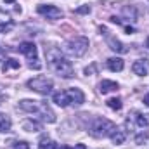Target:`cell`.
I'll return each mask as SVG.
<instances>
[{
	"label": "cell",
	"instance_id": "cell-27",
	"mask_svg": "<svg viewBox=\"0 0 149 149\" xmlns=\"http://www.w3.org/2000/svg\"><path fill=\"white\" fill-rule=\"evenodd\" d=\"M57 149H73V148H70V146H61V148H57Z\"/></svg>",
	"mask_w": 149,
	"mask_h": 149
},
{
	"label": "cell",
	"instance_id": "cell-15",
	"mask_svg": "<svg viewBox=\"0 0 149 149\" xmlns=\"http://www.w3.org/2000/svg\"><path fill=\"white\" fill-rule=\"evenodd\" d=\"M108 68H109L111 71H121V70L125 68V63H123V59H120V57H109V59H108Z\"/></svg>",
	"mask_w": 149,
	"mask_h": 149
},
{
	"label": "cell",
	"instance_id": "cell-8",
	"mask_svg": "<svg viewBox=\"0 0 149 149\" xmlns=\"http://www.w3.org/2000/svg\"><path fill=\"white\" fill-rule=\"evenodd\" d=\"M38 14L40 16H43V17H47V19H52V21H56V19H61L63 17V10L59 9V7H56V5H38Z\"/></svg>",
	"mask_w": 149,
	"mask_h": 149
},
{
	"label": "cell",
	"instance_id": "cell-2",
	"mask_svg": "<svg viewBox=\"0 0 149 149\" xmlns=\"http://www.w3.org/2000/svg\"><path fill=\"white\" fill-rule=\"evenodd\" d=\"M19 108L26 113L37 114L40 118H43L47 123H54L56 121V114L50 109V106L45 101H31V99H23L19 102Z\"/></svg>",
	"mask_w": 149,
	"mask_h": 149
},
{
	"label": "cell",
	"instance_id": "cell-11",
	"mask_svg": "<svg viewBox=\"0 0 149 149\" xmlns=\"http://www.w3.org/2000/svg\"><path fill=\"white\" fill-rule=\"evenodd\" d=\"M14 28V21L10 19V16L0 9V33H7Z\"/></svg>",
	"mask_w": 149,
	"mask_h": 149
},
{
	"label": "cell",
	"instance_id": "cell-3",
	"mask_svg": "<svg viewBox=\"0 0 149 149\" xmlns=\"http://www.w3.org/2000/svg\"><path fill=\"white\" fill-rule=\"evenodd\" d=\"M54 102L61 108H66V106H80L85 102V95L80 88H68V90H63V92H57L52 95Z\"/></svg>",
	"mask_w": 149,
	"mask_h": 149
},
{
	"label": "cell",
	"instance_id": "cell-26",
	"mask_svg": "<svg viewBox=\"0 0 149 149\" xmlns=\"http://www.w3.org/2000/svg\"><path fill=\"white\" fill-rule=\"evenodd\" d=\"M73 149H87V148H85V144H76Z\"/></svg>",
	"mask_w": 149,
	"mask_h": 149
},
{
	"label": "cell",
	"instance_id": "cell-16",
	"mask_svg": "<svg viewBox=\"0 0 149 149\" xmlns=\"http://www.w3.org/2000/svg\"><path fill=\"white\" fill-rule=\"evenodd\" d=\"M125 139H127V134H125V130H121V128H114V132L111 134V141L114 144H123L125 142Z\"/></svg>",
	"mask_w": 149,
	"mask_h": 149
},
{
	"label": "cell",
	"instance_id": "cell-13",
	"mask_svg": "<svg viewBox=\"0 0 149 149\" xmlns=\"http://www.w3.org/2000/svg\"><path fill=\"white\" fill-rule=\"evenodd\" d=\"M118 90V83L113 81V80H102L99 83V92L101 94H109V92H114Z\"/></svg>",
	"mask_w": 149,
	"mask_h": 149
},
{
	"label": "cell",
	"instance_id": "cell-7",
	"mask_svg": "<svg viewBox=\"0 0 149 149\" xmlns=\"http://www.w3.org/2000/svg\"><path fill=\"white\" fill-rule=\"evenodd\" d=\"M19 52L24 54L30 59V68L31 70H40L42 64L38 63V52H37V45L33 42H23L19 45Z\"/></svg>",
	"mask_w": 149,
	"mask_h": 149
},
{
	"label": "cell",
	"instance_id": "cell-19",
	"mask_svg": "<svg viewBox=\"0 0 149 149\" xmlns=\"http://www.w3.org/2000/svg\"><path fill=\"white\" fill-rule=\"evenodd\" d=\"M10 68H19V61H16V59H12V57H9V59H5V63L2 64V71L5 73V71H9Z\"/></svg>",
	"mask_w": 149,
	"mask_h": 149
},
{
	"label": "cell",
	"instance_id": "cell-6",
	"mask_svg": "<svg viewBox=\"0 0 149 149\" xmlns=\"http://www.w3.org/2000/svg\"><path fill=\"white\" fill-rule=\"evenodd\" d=\"M28 88L30 90H35L38 94H42V95H49L50 92H52V81L49 80V78H45V76H37V78H31V80H28Z\"/></svg>",
	"mask_w": 149,
	"mask_h": 149
},
{
	"label": "cell",
	"instance_id": "cell-28",
	"mask_svg": "<svg viewBox=\"0 0 149 149\" xmlns=\"http://www.w3.org/2000/svg\"><path fill=\"white\" fill-rule=\"evenodd\" d=\"M5 3H12V2H16V0H3Z\"/></svg>",
	"mask_w": 149,
	"mask_h": 149
},
{
	"label": "cell",
	"instance_id": "cell-29",
	"mask_svg": "<svg viewBox=\"0 0 149 149\" xmlns=\"http://www.w3.org/2000/svg\"><path fill=\"white\" fill-rule=\"evenodd\" d=\"M146 45H148V49H149V38H148V40H146Z\"/></svg>",
	"mask_w": 149,
	"mask_h": 149
},
{
	"label": "cell",
	"instance_id": "cell-9",
	"mask_svg": "<svg viewBox=\"0 0 149 149\" xmlns=\"http://www.w3.org/2000/svg\"><path fill=\"white\" fill-rule=\"evenodd\" d=\"M128 121H130V123H135L139 128H146V127H149V114L134 111L132 113V116L128 118Z\"/></svg>",
	"mask_w": 149,
	"mask_h": 149
},
{
	"label": "cell",
	"instance_id": "cell-5",
	"mask_svg": "<svg viewBox=\"0 0 149 149\" xmlns=\"http://www.w3.org/2000/svg\"><path fill=\"white\" fill-rule=\"evenodd\" d=\"M88 49V38L85 37H74L66 42L64 45V52L71 57H81Z\"/></svg>",
	"mask_w": 149,
	"mask_h": 149
},
{
	"label": "cell",
	"instance_id": "cell-25",
	"mask_svg": "<svg viewBox=\"0 0 149 149\" xmlns=\"http://www.w3.org/2000/svg\"><path fill=\"white\" fill-rule=\"evenodd\" d=\"M144 104H146V106H149V94H146V95H144Z\"/></svg>",
	"mask_w": 149,
	"mask_h": 149
},
{
	"label": "cell",
	"instance_id": "cell-12",
	"mask_svg": "<svg viewBox=\"0 0 149 149\" xmlns=\"http://www.w3.org/2000/svg\"><path fill=\"white\" fill-rule=\"evenodd\" d=\"M106 42H108L109 49H111V50H114V52H120V54H127V52H128V47H127V45H123L120 40H116L114 37H109V35H108Z\"/></svg>",
	"mask_w": 149,
	"mask_h": 149
},
{
	"label": "cell",
	"instance_id": "cell-23",
	"mask_svg": "<svg viewBox=\"0 0 149 149\" xmlns=\"http://www.w3.org/2000/svg\"><path fill=\"white\" fill-rule=\"evenodd\" d=\"M12 149H30V144L24 142V141H17L12 144Z\"/></svg>",
	"mask_w": 149,
	"mask_h": 149
},
{
	"label": "cell",
	"instance_id": "cell-24",
	"mask_svg": "<svg viewBox=\"0 0 149 149\" xmlns=\"http://www.w3.org/2000/svg\"><path fill=\"white\" fill-rule=\"evenodd\" d=\"M74 12H76V14H88V12H90V7H88V5H83V7H78Z\"/></svg>",
	"mask_w": 149,
	"mask_h": 149
},
{
	"label": "cell",
	"instance_id": "cell-10",
	"mask_svg": "<svg viewBox=\"0 0 149 149\" xmlns=\"http://www.w3.org/2000/svg\"><path fill=\"white\" fill-rule=\"evenodd\" d=\"M132 71L137 74V76H146L149 73V59H137L134 64H132Z\"/></svg>",
	"mask_w": 149,
	"mask_h": 149
},
{
	"label": "cell",
	"instance_id": "cell-1",
	"mask_svg": "<svg viewBox=\"0 0 149 149\" xmlns=\"http://www.w3.org/2000/svg\"><path fill=\"white\" fill-rule=\"evenodd\" d=\"M45 57H47V64L49 68L61 78H71L74 74L73 64L68 61V57L54 45L45 47Z\"/></svg>",
	"mask_w": 149,
	"mask_h": 149
},
{
	"label": "cell",
	"instance_id": "cell-18",
	"mask_svg": "<svg viewBox=\"0 0 149 149\" xmlns=\"http://www.w3.org/2000/svg\"><path fill=\"white\" fill-rule=\"evenodd\" d=\"M38 149H57V144L49 137H42L40 144H38Z\"/></svg>",
	"mask_w": 149,
	"mask_h": 149
},
{
	"label": "cell",
	"instance_id": "cell-14",
	"mask_svg": "<svg viewBox=\"0 0 149 149\" xmlns=\"http://www.w3.org/2000/svg\"><path fill=\"white\" fill-rule=\"evenodd\" d=\"M23 130L24 132H38V130H42V123L37 121V120H24L23 121Z\"/></svg>",
	"mask_w": 149,
	"mask_h": 149
},
{
	"label": "cell",
	"instance_id": "cell-30",
	"mask_svg": "<svg viewBox=\"0 0 149 149\" xmlns=\"http://www.w3.org/2000/svg\"><path fill=\"white\" fill-rule=\"evenodd\" d=\"M0 97H2V92H0Z\"/></svg>",
	"mask_w": 149,
	"mask_h": 149
},
{
	"label": "cell",
	"instance_id": "cell-21",
	"mask_svg": "<svg viewBox=\"0 0 149 149\" xmlns=\"http://www.w3.org/2000/svg\"><path fill=\"white\" fill-rule=\"evenodd\" d=\"M108 108H111V109H114V111H120L121 109V99H118V97H113V99H108Z\"/></svg>",
	"mask_w": 149,
	"mask_h": 149
},
{
	"label": "cell",
	"instance_id": "cell-20",
	"mask_svg": "<svg viewBox=\"0 0 149 149\" xmlns=\"http://www.w3.org/2000/svg\"><path fill=\"white\" fill-rule=\"evenodd\" d=\"M123 16L128 17V21H137V10H135V7H123Z\"/></svg>",
	"mask_w": 149,
	"mask_h": 149
},
{
	"label": "cell",
	"instance_id": "cell-17",
	"mask_svg": "<svg viewBox=\"0 0 149 149\" xmlns=\"http://www.w3.org/2000/svg\"><path fill=\"white\" fill-rule=\"evenodd\" d=\"M10 127H12L10 118H9L7 114H0V134L9 132V130H10Z\"/></svg>",
	"mask_w": 149,
	"mask_h": 149
},
{
	"label": "cell",
	"instance_id": "cell-4",
	"mask_svg": "<svg viewBox=\"0 0 149 149\" xmlns=\"http://www.w3.org/2000/svg\"><path fill=\"white\" fill-rule=\"evenodd\" d=\"M116 125L106 120V118H97L94 120V123L90 125V135L95 139H104V137H111V134L114 132Z\"/></svg>",
	"mask_w": 149,
	"mask_h": 149
},
{
	"label": "cell",
	"instance_id": "cell-22",
	"mask_svg": "<svg viewBox=\"0 0 149 149\" xmlns=\"http://www.w3.org/2000/svg\"><path fill=\"white\" fill-rule=\"evenodd\" d=\"M148 137H149V134L142 130L141 134H137V135H135V142H137V144H144V142L148 141Z\"/></svg>",
	"mask_w": 149,
	"mask_h": 149
}]
</instances>
